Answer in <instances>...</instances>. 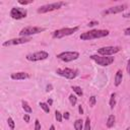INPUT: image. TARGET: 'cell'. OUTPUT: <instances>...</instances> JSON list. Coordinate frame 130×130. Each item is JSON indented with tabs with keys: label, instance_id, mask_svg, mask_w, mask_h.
Masks as SVG:
<instances>
[{
	"label": "cell",
	"instance_id": "cell-5",
	"mask_svg": "<svg viewBox=\"0 0 130 130\" xmlns=\"http://www.w3.org/2000/svg\"><path fill=\"white\" fill-rule=\"evenodd\" d=\"M45 28L44 27H40V26H25L23 27L20 31H19V36L20 37H28V36H31V35H37L39 32H42L44 31Z\"/></svg>",
	"mask_w": 130,
	"mask_h": 130
},
{
	"label": "cell",
	"instance_id": "cell-19",
	"mask_svg": "<svg viewBox=\"0 0 130 130\" xmlns=\"http://www.w3.org/2000/svg\"><path fill=\"white\" fill-rule=\"evenodd\" d=\"M72 89H73V91H74L77 95H79V96H81V95L83 94V91H82L81 87H79V86H72Z\"/></svg>",
	"mask_w": 130,
	"mask_h": 130
},
{
	"label": "cell",
	"instance_id": "cell-18",
	"mask_svg": "<svg viewBox=\"0 0 130 130\" xmlns=\"http://www.w3.org/2000/svg\"><path fill=\"white\" fill-rule=\"evenodd\" d=\"M74 128H75V130H82V120L81 119H77L74 122Z\"/></svg>",
	"mask_w": 130,
	"mask_h": 130
},
{
	"label": "cell",
	"instance_id": "cell-1",
	"mask_svg": "<svg viewBox=\"0 0 130 130\" xmlns=\"http://www.w3.org/2000/svg\"><path fill=\"white\" fill-rule=\"evenodd\" d=\"M108 35H109V30H107V29H92L89 31L82 32L80 35V40L89 41V40H93V39L104 38V37H107Z\"/></svg>",
	"mask_w": 130,
	"mask_h": 130
},
{
	"label": "cell",
	"instance_id": "cell-2",
	"mask_svg": "<svg viewBox=\"0 0 130 130\" xmlns=\"http://www.w3.org/2000/svg\"><path fill=\"white\" fill-rule=\"evenodd\" d=\"M79 29L78 26H74V27H65V28H60V29H57L53 32V38L55 39H61V38H64V37H67V36H70L72 34H74L75 31H77Z\"/></svg>",
	"mask_w": 130,
	"mask_h": 130
},
{
	"label": "cell",
	"instance_id": "cell-37",
	"mask_svg": "<svg viewBox=\"0 0 130 130\" xmlns=\"http://www.w3.org/2000/svg\"><path fill=\"white\" fill-rule=\"evenodd\" d=\"M126 130H129V128H127V129H126Z\"/></svg>",
	"mask_w": 130,
	"mask_h": 130
},
{
	"label": "cell",
	"instance_id": "cell-36",
	"mask_svg": "<svg viewBox=\"0 0 130 130\" xmlns=\"http://www.w3.org/2000/svg\"><path fill=\"white\" fill-rule=\"evenodd\" d=\"M49 130H55V126H54V125H51V127H50Z\"/></svg>",
	"mask_w": 130,
	"mask_h": 130
},
{
	"label": "cell",
	"instance_id": "cell-24",
	"mask_svg": "<svg viewBox=\"0 0 130 130\" xmlns=\"http://www.w3.org/2000/svg\"><path fill=\"white\" fill-rule=\"evenodd\" d=\"M95 103H96L95 96H94V95H91V96L89 98V106H90V107H93V106L95 105Z\"/></svg>",
	"mask_w": 130,
	"mask_h": 130
},
{
	"label": "cell",
	"instance_id": "cell-20",
	"mask_svg": "<svg viewBox=\"0 0 130 130\" xmlns=\"http://www.w3.org/2000/svg\"><path fill=\"white\" fill-rule=\"evenodd\" d=\"M69 101H70V104L72 106H75L76 103H77V98L74 95V94H70L69 95Z\"/></svg>",
	"mask_w": 130,
	"mask_h": 130
},
{
	"label": "cell",
	"instance_id": "cell-13",
	"mask_svg": "<svg viewBox=\"0 0 130 130\" xmlns=\"http://www.w3.org/2000/svg\"><path fill=\"white\" fill-rule=\"evenodd\" d=\"M11 78L14 80H22V79H26L29 78V74L26 72H15L11 74Z\"/></svg>",
	"mask_w": 130,
	"mask_h": 130
},
{
	"label": "cell",
	"instance_id": "cell-33",
	"mask_svg": "<svg viewBox=\"0 0 130 130\" xmlns=\"http://www.w3.org/2000/svg\"><path fill=\"white\" fill-rule=\"evenodd\" d=\"M78 111H79V114H83V109H82L81 105L78 106Z\"/></svg>",
	"mask_w": 130,
	"mask_h": 130
},
{
	"label": "cell",
	"instance_id": "cell-28",
	"mask_svg": "<svg viewBox=\"0 0 130 130\" xmlns=\"http://www.w3.org/2000/svg\"><path fill=\"white\" fill-rule=\"evenodd\" d=\"M95 24H99V22H98V21H90V22H88L87 26H93V25H95Z\"/></svg>",
	"mask_w": 130,
	"mask_h": 130
},
{
	"label": "cell",
	"instance_id": "cell-26",
	"mask_svg": "<svg viewBox=\"0 0 130 130\" xmlns=\"http://www.w3.org/2000/svg\"><path fill=\"white\" fill-rule=\"evenodd\" d=\"M35 130H41V123L38 119L35 121Z\"/></svg>",
	"mask_w": 130,
	"mask_h": 130
},
{
	"label": "cell",
	"instance_id": "cell-25",
	"mask_svg": "<svg viewBox=\"0 0 130 130\" xmlns=\"http://www.w3.org/2000/svg\"><path fill=\"white\" fill-rule=\"evenodd\" d=\"M84 130H90V120L87 117L85 120V125H84Z\"/></svg>",
	"mask_w": 130,
	"mask_h": 130
},
{
	"label": "cell",
	"instance_id": "cell-7",
	"mask_svg": "<svg viewBox=\"0 0 130 130\" xmlns=\"http://www.w3.org/2000/svg\"><path fill=\"white\" fill-rule=\"evenodd\" d=\"M48 57H49V54H48V52H46V51H39V52L31 53V54H27V55L25 56L26 60L32 61V62L42 61V60L47 59Z\"/></svg>",
	"mask_w": 130,
	"mask_h": 130
},
{
	"label": "cell",
	"instance_id": "cell-3",
	"mask_svg": "<svg viewBox=\"0 0 130 130\" xmlns=\"http://www.w3.org/2000/svg\"><path fill=\"white\" fill-rule=\"evenodd\" d=\"M79 57V53L75 51H67V52H62L57 55V58L60 59L63 62H71L73 60H76Z\"/></svg>",
	"mask_w": 130,
	"mask_h": 130
},
{
	"label": "cell",
	"instance_id": "cell-29",
	"mask_svg": "<svg viewBox=\"0 0 130 130\" xmlns=\"http://www.w3.org/2000/svg\"><path fill=\"white\" fill-rule=\"evenodd\" d=\"M126 70H127V72L130 74V59L128 60V62H127V67H126Z\"/></svg>",
	"mask_w": 130,
	"mask_h": 130
},
{
	"label": "cell",
	"instance_id": "cell-31",
	"mask_svg": "<svg viewBox=\"0 0 130 130\" xmlns=\"http://www.w3.org/2000/svg\"><path fill=\"white\" fill-rule=\"evenodd\" d=\"M124 34H125L126 36H130V27H127V28H125V30H124Z\"/></svg>",
	"mask_w": 130,
	"mask_h": 130
},
{
	"label": "cell",
	"instance_id": "cell-14",
	"mask_svg": "<svg viewBox=\"0 0 130 130\" xmlns=\"http://www.w3.org/2000/svg\"><path fill=\"white\" fill-rule=\"evenodd\" d=\"M122 79H123V72H122V70H118L116 75H115V81H114L115 85L119 86L122 82Z\"/></svg>",
	"mask_w": 130,
	"mask_h": 130
},
{
	"label": "cell",
	"instance_id": "cell-4",
	"mask_svg": "<svg viewBox=\"0 0 130 130\" xmlns=\"http://www.w3.org/2000/svg\"><path fill=\"white\" fill-rule=\"evenodd\" d=\"M91 60H93L95 63H98L101 66H109L114 62V57L109 56H99V55H91L89 57Z\"/></svg>",
	"mask_w": 130,
	"mask_h": 130
},
{
	"label": "cell",
	"instance_id": "cell-21",
	"mask_svg": "<svg viewBox=\"0 0 130 130\" xmlns=\"http://www.w3.org/2000/svg\"><path fill=\"white\" fill-rule=\"evenodd\" d=\"M40 106L44 110V112H46V113H49L50 112V108H49V105L48 104H46V103H40Z\"/></svg>",
	"mask_w": 130,
	"mask_h": 130
},
{
	"label": "cell",
	"instance_id": "cell-11",
	"mask_svg": "<svg viewBox=\"0 0 130 130\" xmlns=\"http://www.w3.org/2000/svg\"><path fill=\"white\" fill-rule=\"evenodd\" d=\"M30 41L29 38H24V37H20L17 39H11L8 41H5L3 43V47H9V46H16V45H21V44H25L28 43Z\"/></svg>",
	"mask_w": 130,
	"mask_h": 130
},
{
	"label": "cell",
	"instance_id": "cell-34",
	"mask_svg": "<svg viewBox=\"0 0 130 130\" xmlns=\"http://www.w3.org/2000/svg\"><path fill=\"white\" fill-rule=\"evenodd\" d=\"M47 91H51L52 90V85L51 84H49V85H47V89H46Z\"/></svg>",
	"mask_w": 130,
	"mask_h": 130
},
{
	"label": "cell",
	"instance_id": "cell-22",
	"mask_svg": "<svg viewBox=\"0 0 130 130\" xmlns=\"http://www.w3.org/2000/svg\"><path fill=\"white\" fill-rule=\"evenodd\" d=\"M7 123H8V126L10 127V129H11V130H13V129H14V127H15V123H14L13 119L9 117V118L7 119Z\"/></svg>",
	"mask_w": 130,
	"mask_h": 130
},
{
	"label": "cell",
	"instance_id": "cell-15",
	"mask_svg": "<svg viewBox=\"0 0 130 130\" xmlns=\"http://www.w3.org/2000/svg\"><path fill=\"white\" fill-rule=\"evenodd\" d=\"M115 121H116L115 116L114 115H110L108 120H107V127L108 128H112L114 126V124H115Z\"/></svg>",
	"mask_w": 130,
	"mask_h": 130
},
{
	"label": "cell",
	"instance_id": "cell-27",
	"mask_svg": "<svg viewBox=\"0 0 130 130\" xmlns=\"http://www.w3.org/2000/svg\"><path fill=\"white\" fill-rule=\"evenodd\" d=\"M23 120H24V122H26V123L29 122V116H28V114H25V115L23 116Z\"/></svg>",
	"mask_w": 130,
	"mask_h": 130
},
{
	"label": "cell",
	"instance_id": "cell-6",
	"mask_svg": "<svg viewBox=\"0 0 130 130\" xmlns=\"http://www.w3.org/2000/svg\"><path fill=\"white\" fill-rule=\"evenodd\" d=\"M64 4H65L64 2H55V3L43 5V6L38 8V13H47V12H50L53 10H57V9L61 8Z\"/></svg>",
	"mask_w": 130,
	"mask_h": 130
},
{
	"label": "cell",
	"instance_id": "cell-16",
	"mask_svg": "<svg viewBox=\"0 0 130 130\" xmlns=\"http://www.w3.org/2000/svg\"><path fill=\"white\" fill-rule=\"evenodd\" d=\"M21 105H22V109L24 110V112H26V113H31V112H32V110H31L30 106L27 104V102L22 101V102H21Z\"/></svg>",
	"mask_w": 130,
	"mask_h": 130
},
{
	"label": "cell",
	"instance_id": "cell-32",
	"mask_svg": "<svg viewBox=\"0 0 130 130\" xmlns=\"http://www.w3.org/2000/svg\"><path fill=\"white\" fill-rule=\"evenodd\" d=\"M18 3H19V4H22V5H26V4L30 3V2H29V1H18Z\"/></svg>",
	"mask_w": 130,
	"mask_h": 130
},
{
	"label": "cell",
	"instance_id": "cell-30",
	"mask_svg": "<svg viewBox=\"0 0 130 130\" xmlns=\"http://www.w3.org/2000/svg\"><path fill=\"white\" fill-rule=\"evenodd\" d=\"M69 117H70V116H69V113H68V112H66V113H64V114H63V118H64L65 120H68V119H69Z\"/></svg>",
	"mask_w": 130,
	"mask_h": 130
},
{
	"label": "cell",
	"instance_id": "cell-9",
	"mask_svg": "<svg viewBox=\"0 0 130 130\" xmlns=\"http://www.w3.org/2000/svg\"><path fill=\"white\" fill-rule=\"evenodd\" d=\"M56 73L67 78V79H74L78 75V71L71 68H63V69H57Z\"/></svg>",
	"mask_w": 130,
	"mask_h": 130
},
{
	"label": "cell",
	"instance_id": "cell-23",
	"mask_svg": "<svg viewBox=\"0 0 130 130\" xmlns=\"http://www.w3.org/2000/svg\"><path fill=\"white\" fill-rule=\"evenodd\" d=\"M55 118L58 122H62V118H63V115L59 112V111H56L55 112Z\"/></svg>",
	"mask_w": 130,
	"mask_h": 130
},
{
	"label": "cell",
	"instance_id": "cell-10",
	"mask_svg": "<svg viewBox=\"0 0 130 130\" xmlns=\"http://www.w3.org/2000/svg\"><path fill=\"white\" fill-rule=\"evenodd\" d=\"M26 10L24 8H21V7H13L10 11V16L13 18V19H21V18H24L26 17Z\"/></svg>",
	"mask_w": 130,
	"mask_h": 130
},
{
	"label": "cell",
	"instance_id": "cell-17",
	"mask_svg": "<svg viewBox=\"0 0 130 130\" xmlns=\"http://www.w3.org/2000/svg\"><path fill=\"white\" fill-rule=\"evenodd\" d=\"M115 105H116V93L114 92L111 94V98H110V108L114 109Z\"/></svg>",
	"mask_w": 130,
	"mask_h": 130
},
{
	"label": "cell",
	"instance_id": "cell-8",
	"mask_svg": "<svg viewBox=\"0 0 130 130\" xmlns=\"http://www.w3.org/2000/svg\"><path fill=\"white\" fill-rule=\"evenodd\" d=\"M120 50L121 48L118 46H107V47H102L98 49V54L102 56H111V55L118 53Z\"/></svg>",
	"mask_w": 130,
	"mask_h": 130
},
{
	"label": "cell",
	"instance_id": "cell-35",
	"mask_svg": "<svg viewBox=\"0 0 130 130\" xmlns=\"http://www.w3.org/2000/svg\"><path fill=\"white\" fill-rule=\"evenodd\" d=\"M52 104H53V101H52L51 99H49V100H48V105H49V106H51Z\"/></svg>",
	"mask_w": 130,
	"mask_h": 130
},
{
	"label": "cell",
	"instance_id": "cell-12",
	"mask_svg": "<svg viewBox=\"0 0 130 130\" xmlns=\"http://www.w3.org/2000/svg\"><path fill=\"white\" fill-rule=\"evenodd\" d=\"M127 8V5L122 4V5H117V6H113L110 7L106 10L103 11V14H116V13H120L122 11H124Z\"/></svg>",
	"mask_w": 130,
	"mask_h": 130
}]
</instances>
